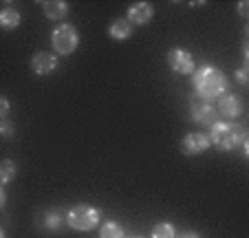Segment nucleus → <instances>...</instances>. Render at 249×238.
<instances>
[{"instance_id":"obj_4","label":"nucleus","mask_w":249,"mask_h":238,"mask_svg":"<svg viewBox=\"0 0 249 238\" xmlns=\"http://www.w3.org/2000/svg\"><path fill=\"white\" fill-rule=\"evenodd\" d=\"M51 42H53V49L60 55H69L80 44V33H77V29L73 24H62V27H57L51 33Z\"/></svg>"},{"instance_id":"obj_14","label":"nucleus","mask_w":249,"mask_h":238,"mask_svg":"<svg viewBox=\"0 0 249 238\" xmlns=\"http://www.w3.org/2000/svg\"><path fill=\"white\" fill-rule=\"evenodd\" d=\"M16 179V164L11 159H2L0 161V185L11 183Z\"/></svg>"},{"instance_id":"obj_21","label":"nucleus","mask_w":249,"mask_h":238,"mask_svg":"<svg viewBox=\"0 0 249 238\" xmlns=\"http://www.w3.org/2000/svg\"><path fill=\"white\" fill-rule=\"evenodd\" d=\"M238 14L243 16V18H247V2H245V0H243V2H240V5H238Z\"/></svg>"},{"instance_id":"obj_18","label":"nucleus","mask_w":249,"mask_h":238,"mask_svg":"<svg viewBox=\"0 0 249 238\" xmlns=\"http://www.w3.org/2000/svg\"><path fill=\"white\" fill-rule=\"evenodd\" d=\"M14 130H16V126L9 122V119H0V137H5V139H9V137H14Z\"/></svg>"},{"instance_id":"obj_20","label":"nucleus","mask_w":249,"mask_h":238,"mask_svg":"<svg viewBox=\"0 0 249 238\" xmlns=\"http://www.w3.org/2000/svg\"><path fill=\"white\" fill-rule=\"evenodd\" d=\"M7 112H9V102H7V97L0 95V119H5Z\"/></svg>"},{"instance_id":"obj_13","label":"nucleus","mask_w":249,"mask_h":238,"mask_svg":"<svg viewBox=\"0 0 249 238\" xmlns=\"http://www.w3.org/2000/svg\"><path fill=\"white\" fill-rule=\"evenodd\" d=\"M18 24H20V14L14 7H5V9L0 11V27L2 29L11 31V29H16Z\"/></svg>"},{"instance_id":"obj_15","label":"nucleus","mask_w":249,"mask_h":238,"mask_svg":"<svg viewBox=\"0 0 249 238\" xmlns=\"http://www.w3.org/2000/svg\"><path fill=\"white\" fill-rule=\"evenodd\" d=\"M99 238H124V227L119 223H115V220H108V223L102 225Z\"/></svg>"},{"instance_id":"obj_10","label":"nucleus","mask_w":249,"mask_h":238,"mask_svg":"<svg viewBox=\"0 0 249 238\" xmlns=\"http://www.w3.org/2000/svg\"><path fill=\"white\" fill-rule=\"evenodd\" d=\"M152 14H155V9H152L150 2H135L128 9V20L132 24H146L152 20Z\"/></svg>"},{"instance_id":"obj_9","label":"nucleus","mask_w":249,"mask_h":238,"mask_svg":"<svg viewBox=\"0 0 249 238\" xmlns=\"http://www.w3.org/2000/svg\"><path fill=\"white\" fill-rule=\"evenodd\" d=\"M218 112L223 117H227V119H236L243 112V99L234 93L221 95V99H218Z\"/></svg>"},{"instance_id":"obj_16","label":"nucleus","mask_w":249,"mask_h":238,"mask_svg":"<svg viewBox=\"0 0 249 238\" xmlns=\"http://www.w3.org/2000/svg\"><path fill=\"white\" fill-rule=\"evenodd\" d=\"M152 238H177V229L170 223H159L152 229Z\"/></svg>"},{"instance_id":"obj_6","label":"nucleus","mask_w":249,"mask_h":238,"mask_svg":"<svg viewBox=\"0 0 249 238\" xmlns=\"http://www.w3.org/2000/svg\"><path fill=\"white\" fill-rule=\"evenodd\" d=\"M168 64L174 73H179V75L194 73V57H192V53L185 51V49H172V51L168 53Z\"/></svg>"},{"instance_id":"obj_24","label":"nucleus","mask_w":249,"mask_h":238,"mask_svg":"<svg viewBox=\"0 0 249 238\" xmlns=\"http://www.w3.org/2000/svg\"><path fill=\"white\" fill-rule=\"evenodd\" d=\"M0 238H5V234H2V229H0Z\"/></svg>"},{"instance_id":"obj_17","label":"nucleus","mask_w":249,"mask_h":238,"mask_svg":"<svg viewBox=\"0 0 249 238\" xmlns=\"http://www.w3.org/2000/svg\"><path fill=\"white\" fill-rule=\"evenodd\" d=\"M44 229H49V232H53V229H57L62 225V216L57 214L55 210H49L47 214H44Z\"/></svg>"},{"instance_id":"obj_1","label":"nucleus","mask_w":249,"mask_h":238,"mask_svg":"<svg viewBox=\"0 0 249 238\" xmlns=\"http://www.w3.org/2000/svg\"><path fill=\"white\" fill-rule=\"evenodd\" d=\"M192 84H194V89H196L198 97L212 102L214 97H221V95H225L227 77H225V73H223L221 69H216V66L203 64L201 69L194 73Z\"/></svg>"},{"instance_id":"obj_19","label":"nucleus","mask_w":249,"mask_h":238,"mask_svg":"<svg viewBox=\"0 0 249 238\" xmlns=\"http://www.w3.org/2000/svg\"><path fill=\"white\" fill-rule=\"evenodd\" d=\"M236 79H238V84H247V64L243 66V69H238L236 71Z\"/></svg>"},{"instance_id":"obj_2","label":"nucleus","mask_w":249,"mask_h":238,"mask_svg":"<svg viewBox=\"0 0 249 238\" xmlns=\"http://www.w3.org/2000/svg\"><path fill=\"white\" fill-rule=\"evenodd\" d=\"M210 141H214V146H218L221 150H231L236 146H243L245 154H247V128H245V124H212Z\"/></svg>"},{"instance_id":"obj_7","label":"nucleus","mask_w":249,"mask_h":238,"mask_svg":"<svg viewBox=\"0 0 249 238\" xmlns=\"http://www.w3.org/2000/svg\"><path fill=\"white\" fill-rule=\"evenodd\" d=\"M210 137L203 135V132H190L183 141H181V150L188 157H194V154H203L207 148H210Z\"/></svg>"},{"instance_id":"obj_25","label":"nucleus","mask_w":249,"mask_h":238,"mask_svg":"<svg viewBox=\"0 0 249 238\" xmlns=\"http://www.w3.org/2000/svg\"><path fill=\"white\" fill-rule=\"evenodd\" d=\"M132 238H141V236H132Z\"/></svg>"},{"instance_id":"obj_11","label":"nucleus","mask_w":249,"mask_h":238,"mask_svg":"<svg viewBox=\"0 0 249 238\" xmlns=\"http://www.w3.org/2000/svg\"><path fill=\"white\" fill-rule=\"evenodd\" d=\"M42 9L49 20H62L69 14V5L64 0H47V2H42Z\"/></svg>"},{"instance_id":"obj_23","label":"nucleus","mask_w":249,"mask_h":238,"mask_svg":"<svg viewBox=\"0 0 249 238\" xmlns=\"http://www.w3.org/2000/svg\"><path fill=\"white\" fill-rule=\"evenodd\" d=\"M179 238H201L198 234H192V232H185V234H181Z\"/></svg>"},{"instance_id":"obj_3","label":"nucleus","mask_w":249,"mask_h":238,"mask_svg":"<svg viewBox=\"0 0 249 238\" xmlns=\"http://www.w3.org/2000/svg\"><path fill=\"white\" fill-rule=\"evenodd\" d=\"M66 223L77 232H90L99 225V210L90 205H77L66 214Z\"/></svg>"},{"instance_id":"obj_5","label":"nucleus","mask_w":249,"mask_h":238,"mask_svg":"<svg viewBox=\"0 0 249 238\" xmlns=\"http://www.w3.org/2000/svg\"><path fill=\"white\" fill-rule=\"evenodd\" d=\"M190 112H192V119L196 124H203V126L216 124V108L212 106V102H207L203 97H194L190 102Z\"/></svg>"},{"instance_id":"obj_12","label":"nucleus","mask_w":249,"mask_h":238,"mask_svg":"<svg viewBox=\"0 0 249 238\" xmlns=\"http://www.w3.org/2000/svg\"><path fill=\"white\" fill-rule=\"evenodd\" d=\"M132 22L128 18H117L113 24H110V36L115 37V40H126V37L132 36Z\"/></svg>"},{"instance_id":"obj_22","label":"nucleus","mask_w":249,"mask_h":238,"mask_svg":"<svg viewBox=\"0 0 249 238\" xmlns=\"http://www.w3.org/2000/svg\"><path fill=\"white\" fill-rule=\"evenodd\" d=\"M5 201H7V194H5V190H2V185H0V210H2Z\"/></svg>"},{"instance_id":"obj_8","label":"nucleus","mask_w":249,"mask_h":238,"mask_svg":"<svg viewBox=\"0 0 249 238\" xmlns=\"http://www.w3.org/2000/svg\"><path fill=\"white\" fill-rule=\"evenodd\" d=\"M57 69V57L51 51H38L31 57V71L36 75H49Z\"/></svg>"}]
</instances>
